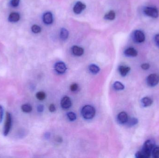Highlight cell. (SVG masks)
<instances>
[{"label": "cell", "mask_w": 159, "mask_h": 158, "mask_svg": "<svg viewBox=\"0 0 159 158\" xmlns=\"http://www.w3.org/2000/svg\"><path fill=\"white\" fill-rule=\"evenodd\" d=\"M154 142L152 140H147L143 145L142 150L136 153L137 158H148L151 155L152 151L154 147Z\"/></svg>", "instance_id": "1"}, {"label": "cell", "mask_w": 159, "mask_h": 158, "mask_svg": "<svg viewBox=\"0 0 159 158\" xmlns=\"http://www.w3.org/2000/svg\"><path fill=\"white\" fill-rule=\"evenodd\" d=\"M81 113L84 118L87 120H90L95 116L96 110L91 105H85L82 109Z\"/></svg>", "instance_id": "2"}, {"label": "cell", "mask_w": 159, "mask_h": 158, "mask_svg": "<svg viewBox=\"0 0 159 158\" xmlns=\"http://www.w3.org/2000/svg\"><path fill=\"white\" fill-rule=\"evenodd\" d=\"M12 122V119L11 114L10 113L7 112L4 130H3V135L5 136L8 135V134L10 133V130L11 128Z\"/></svg>", "instance_id": "3"}, {"label": "cell", "mask_w": 159, "mask_h": 158, "mask_svg": "<svg viewBox=\"0 0 159 158\" xmlns=\"http://www.w3.org/2000/svg\"><path fill=\"white\" fill-rule=\"evenodd\" d=\"M144 13L149 17L157 18L159 16V12L156 8L153 7H146L144 10Z\"/></svg>", "instance_id": "4"}, {"label": "cell", "mask_w": 159, "mask_h": 158, "mask_svg": "<svg viewBox=\"0 0 159 158\" xmlns=\"http://www.w3.org/2000/svg\"><path fill=\"white\" fill-rule=\"evenodd\" d=\"M147 82L149 86H155L159 82V76L156 74H151L147 77Z\"/></svg>", "instance_id": "5"}, {"label": "cell", "mask_w": 159, "mask_h": 158, "mask_svg": "<svg viewBox=\"0 0 159 158\" xmlns=\"http://www.w3.org/2000/svg\"><path fill=\"white\" fill-rule=\"evenodd\" d=\"M133 38L134 41L136 43H142L145 40V34L140 30H136L133 33Z\"/></svg>", "instance_id": "6"}, {"label": "cell", "mask_w": 159, "mask_h": 158, "mask_svg": "<svg viewBox=\"0 0 159 158\" xmlns=\"http://www.w3.org/2000/svg\"><path fill=\"white\" fill-rule=\"evenodd\" d=\"M86 8L85 4L81 2H78L74 6L73 11L76 14H80Z\"/></svg>", "instance_id": "7"}, {"label": "cell", "mask_w": 159, "mask_h": 158, "mask_svg": "<svg viewBox=\"0 0 159 158\" xmlns=\"http://www.w3.org/2000/svg\"><path fill=\"white\" fill-rule=\"evenodd\" d=\"M54 69L58 73L63 74L66 72L67 70L66 64L62 62L57 63L54 65Z\"/></svg>", "instance_id": "8"}, {"label": "cell", "mask_w": 159, "mask_h": 158, "mask_svg": "<svg viewBox=\"0 0 159 158\" xmlns=\"http://www.w3.org/2000/svg\"><path fill=\"white\" fill-rule=\"evenodd\" d=\"M61 105L64 109H68L72 106V102L70 98L65 97L62 98L61 102Z\"/></svg>", "instance_id": "9"}, {"label": "cell", "mask_w": 159, "mask_h": 158, "mask_svg": "<svg viewBox=\"0 0 159 158\" xmlns=\"http://www.w3.org/2000/svg\"><path fill=\"white\" fill-rule=\"evenodd\" d=\"M43 21L44 23L47 25H50L53 22V17L51 13L50 12L45 13L43 16Z\"/></svg>", "instance_id": "10"}, {"label": "cell", "mask_w": 159, "mask_h": 158, "mask_svg": "<svg viewBox=\"0 0 159 158\" xmlns=\"http://www.w3.org/2000/svg\"><path fill=\"white\" fill-rule=\"evenodd\" d=\"M128 119V115L125 112L120 113L117 116V120L121 124L126 123Z\"/></svg>", "instance_id": "11"}, {"label": "cell", "mask_w": 159, "mask_h": 158, "mask_svg": "<svg viewBox=\"0 0 159 158\" xmlns=\"http://www.w3.org/2000/svg\"><path fill=\"white\" fill-rule=\"evenodd\" d=\"M20 19V15L18 13H12L9 15L8 20L11 23H15L18 22Z\"/></svg>", "instance_id": "12"}, {"label": "cell", "mask_w": 159, "mask_h": 158, "mask_svg": "<svg viewBox=\"0 0 159 158\" xmlns=\"http://www.w3.org/2000/svg\"><path fill=\"white\" fill-rule=\"evenodd\" d=\"M124 54L127 57H135L138 55V52L134 48H130L125 51Z\"/></svg>", "instance_id": "13"}, {"label": "cell", "mask_w": 159, "mask_h": 158, "mask_svg": "<svg viewBox=\"0 0 159 158\" xmlns=\"http://www.w3.org/2000/svg\"><path fill=\"white\" fill-rule=\"evenodd\" d=\"M72 52L74 55L77 56H81L84 53V50L83 48L75 46L72 48Z\"/></svg>", "instance_id": "14"}, {"label": "cell", "mask_w": 159, "mask_h": 158, "mask_svg": "<svg viewBox=\"0 0 159 158\" xmlns=\"http://www.w3.org/2000/svg\"><path fill=\"white\" fill-rule=\"evenodd\" d=\"M119 72L121 75L122 77H125L129 71H130V68L128 66H120L119 68Z\"/></svg>", "instance_id": "15"}, {"label": "cell", "mask_w": 159, "mask_h": 158, "mask_svg": "<svg viewBox=\"0 0 159 158\" xmlns=\"http://www.w3.org/2000/svg\"><path fill=\"white\" fill-rule=\"evenodd\" d=\"M141 102L143 107H147L151 106L152 104L153 101L148 97H145L141 99Z\"/></svg>", "instance_id": "16"}, {"label": "cell", "mask_w": 159, "mask_h": 158, "mask_svg": "<svg viewBox=\"0 0 159 158\" xmlns=\"http://www.w3.org/2000/svg\"><path fill=\"white\" fill-rule=\"evenodd\" d=\"M69 33L66 29L62 28L61 29L60 32V37L63 40H65L68 38Z\"/></svg>", "instance_id": "17"}, {"label": "cell", "mask_w": 159, "mask_h": 158, "mask_svg": "<svg viewBox=\"0 0 159 158\" xmlns=\"http://www.w3.org/2000/svg\"><path fill=\"white\" fill-rule=\"evenodd\" d=\"M138 119L135 118V117H132L130 119H128L126 123L127 126L129 127H131L137 124H138Z\"/></svg>", "instance_id": "18"}, {"label": "cell", "mask_w": 159, "mask_h": 158, "mask_svg": "<svg viewBox=\"0 0 159 158\" xmlns=\"http://www.w3.org/2000/svg\"><path fill=\"white\" fill-rule=\"evenodd\" d=\"M115 18V13L114 11L111 10L109 12L107 13L105 16L104 18L107 20H114Z\"/></svg>", "instance_id": "19"}, {"label": "cell", "mask_w": 159, "mask_h": 158, "mask_svg": "<svg viewBox=\"0 0 159 158\" xmlns=\"http://www.w3.org/2000/svg\"><path fill=\"white\" fill-rule=\"evenodd\" d=\"M22 111L25 113H30L32 110V107L30 104H24L21 107Z\"/></svg>", "instance_id": "20"}, {"label": "cell", "mask_w": 159, "mask_h": 158, "mask_svg": "<svg viewBox=\"0 0 159 158\" xmlns=\"http://www.w3.org/2000/svg\"><path fill=\"white\" fill-rule=\"evenodd\" d=\"M89 70L93 74H97L99 72L100 69L97 65L92 64L89 66Z\"/></svg>", "instance_id": "21"}, {"label": "cell", "mask_w": 159, "mask_h": 158, "mask_svg": "<svg viewBox=\"0 0 159 158\" xmlns=\"http://www.w3.org/2000/svg\"><path fill=\"white\" fill-rule=\"evenodd\" d=\"M113 87L114 89L117 90H123L125 87L122 83L120 82H115L114 84Z\"/></svg>", "instance_id": "22"}, {"label": "cell", "mask_w": 159, "mask_h": 158, "mask_svg": "<svg viewBox=\"0 0 159 158\" xmlns=\"http://www.w3.org/2000/svg\"><path fill=\"white\" fill-rule=\"evenodd\" d=\"M152 157L154 158H159V147H154L151 152Z\"/></svg>", "instance_id": "23"}, {"label": "cell", "mask_w": 159, "mask_h": 158, "mask_svg": "<svg viewBox=\"0 0 159 158\" xmlns=\"http://www.w3.org/2000/svg\"><path fill=\"white\" fill-rule=\"evenodd\" d=\"M46 94L43 91H39L36 94V97L40 101L43 100L46 98Z\"/></svg>", "instance_id": "24"}, {"label": "cell", "mask_w": 159, "mask_h": 158, "mask_svg": "<svg viewBox=\"0 0 159 158\" xmlns=\"http://www.w3.org/2000/svg\"><path fill=\"white\" fill-rule=\"evenodd\" d=\"M31 30L32 32L35 34H38V33H40L41 31V28L40 27L37 25H34L31 27Z\"/></svg>", "instance_id": "25"}, {"label": "cell", "mask_w": 159, "mask_h": 158, "mask_svg": "<svg viewBox=\"0 0 159 158\" xmlns=\"http://www.w3.org/2000/svg\"><path fill=\"white\" fill-rule=\"evenodd\" d=\"M67 117L70 121H74L76 119V115L74 113V112H70L67 114Z\"/></svg>", "instance_id": "26"}, {"label": "cell", "mask_w": 159, "mask_h": 158, "mask_svg": "<svg viewBox=\"0 0 159 158\" xmlns=\"http://www.w3.org/2000/svg\"><path fill=\"white\" fill-rule=\"evenodd\" d=\"M20 2V0H11V5L13 7L16 8V7H17L19 6Z\"/></svg>", "instance_id": "27"}, {"label": "cell", "mask_w": 159, "mask_h": 158, "mask_svg": "<svg viewBox=\"0 0 159 158\" xmlns=\"http://www.w3.org/2000/svg\"><path fill=\"white\" fill-rule=\"evenodd\" d=\"M78 86L77 84H73L70 86V89L72 91H75L77 90Z\"/></svg>", "instance_id": "28"}, {"label": "cell", "mask_w": 159, "mask_h": 158, "mask_svg": "<svg viewBox=\"0 0 159 158\" xmlns=\"http://www.w3.org/2000/svg\"><path fill=\"white\" fill-rule=\"evenodd\" d=\"M3 116V109L2 106L0 105V123L2 122Z\"/></svg>", "instance_id": "29"}, {"label": "cell", "mask_w": 159, "mask_h": 158, "mask_svg": "<svg viewBox=\"0 0 159 158\" xmlns=\"http://www.w3.org/2000/svg\"><path fill=\"white\" fill-rule=\"evenodd\" d=\"M150 64L148 63H144L141 64V67L143 70H148L150 68Z\"/></svg>", "instance_id": "30"}, {"label": "cell", "mask_w": 159, "mask_h": 158, "mask_svg": "<svg viewBox=\"0 0 159 158\" xmlns=\"http://www.w3.org/2000/svg\"><path fill=\"white\" fill-rule=\"evenodd\" d=\"M154 41H155L156 45L159 47V34L156 35L154 37Z\"/></svg>", "instance_id": "31"}, {"label": "cell", "mask_w": 159, "mask_h": 158, "mask_svg": "<svg viewBox=\"0 0 159 158\" xmlns=\"http://www.w3.org/2000/svg\"><path fill=\"white\" fill-rule=\"evenodd\" d=\"M49 110L51 112H54L55 111L56 108H55L54 104H51L50 105L49 107Z\"/></svg>", "instance_id": "32"}, {"label": "cell", "mask_w": 159, "mask_h": 158, "mask_svg": "<svg viewBox=\"0 0 159 158\" xmlns=\"http://www.w3.org/2000/svg\"><path fill=\"white\" fill-rule=\"evenodd\" d=\"M44 110V106L42 105H39L37 107V111L39 112H42Z\"/></svg>", "instance_id": "33"}, {"label": "cell", "mask_w": 159, "mask_h": 158, "mask_svg": "<svg viewBox=\"0 0 159 158\" xmlns=\"http://www.w3.org/2000/svg\"><path fill=\"white\" fill-rule=\"evenodd\" d=\"M24 132L23 130H20L19 132H18V136H19V137H21L24 136Z\"/></svg>", "instance_id": "34"}]
</instances>
